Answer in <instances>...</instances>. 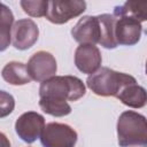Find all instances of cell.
Wrapping results in <instances>:
<instances>
[{
  "label": "cell",
  "instance_id": "6da1fadb",
  "mask_svg": "<svg viewBox=\"0 0 147 147\" xmlns=\"http://www.w3.org/2000/svg\"><path fill=\"white\" fill-rule=\"evenodd\" d=\"M85 94L84 83L75 76H54L41 83L39 87L40 99L64 103L77 101Z\"/></svg>",
  "mask_w": 147,
  "mask_h": 147
},
{
  "label": "cell",
  "instance_id": "7a4b0ae2",
  "mask_svg": "<svg viewBox=\"0 0 147 147\" xmlns=\"http://www.w3.org/2000/svg\"><path fill=\"white\" fill-rule=\"evenodd\" d=\"M117 138L121 147H147V118L127 110L117 121Z\"/></svg>",
  "mask_w": 147,
  "mask_h": 147
},
{
  "label": "cell",
  "instance_id": "3957f363",
  "mask_svg": "<svg viewBox=\"0 0 147 147\" xmlns=\"http://www.w3.org/2000/svg\"><path fill=\"white\" fill-rule=\"evenodd\" d=\"M137 83L136 78L123 72L115 71L107 67L100 68L86 79L87 87L100 96H118L124 87Z\"/></svg>",
  "mask_w": 147,
  "mask_h": 147
},
{
  "label": "cell",
  "instance_id": "277c9868",
  "mask_svg": "<svg viewBox=\"0 0 147 147\" xmlns=\"http://www.w3.org/2000/svg\"><path fill=\"white\" fill-rule=\"evenodd\" d=\"M44 147H74L77 142V132L63 123H48L40 137Z\"/></svg>",
  "mask_w": 147,
  "mask_h": 147
},
{
  "label": "cell",
  "instance_id": "5b68a950",
  "mask_svg": "<svg viewBox=\"0 0 147 147\" xmlns=\"http://www.w3.org/2000/svg\"><path fill=\"white\" fill-rule=\"evenodd\" d=\"M86 9V2L79 0H53L48 2L46 18L54 24H64L79 16Z\"/></svg>",
  "mask_w": 147,
  "mask_h": 147
},
{
  "label": "cell",
  "instance_id": "8992f818",
  "mask_svg": "<svg viewBox=\"0 0 147 147\" xmlns=\"http://www.w3.org/2000/svg\"><path fill=\"white\" fill-rule=\"evenodd\" d=\"M45 126L44 116L36 111H28L16 119L15 131L23 141L32 144L41 137Z\"/></svg>",
  "mask_w": 147,
  "mask_h": 147
},
{
  "label": "cell",
  "instance_id": "52a82bcc",
  "mask_svg": "<svg viewBox=\"0 0 147 147\" xmlns=\"http://www.w3.org/2000/svg\"><path fill=\"white\" fill-rule=\"evenodd\" d=\"M26 68L31 79L36 82H45L54 77L57 70L55 57L45 51L34 53L29 59Z\"/></svg>",
  "mask_w": 147,
  "mask_h": 147
},
{
  "label": "cell",
  "instance_id": "ba28073f",
  "mask_svg": "<svg viewBox=\"0 0 147 147\" xmlns=\"http://www.w3.org/2000/svg\"><path fill=\"white\" fill-rule=\"evenodd\" d=\"M39 29L31 18H22L14 23L11 31V44L16 49L24 51L38 40Z\"/></svg>",
  "mask_w": 147,
  "mask_h": 147
},
{
  "label": "cell",
  "instance_id": "9c48e42d",
  "mask_svg": "<svg viewBox=\"0 0 147 147\" xmlns=\"http://www.w3.org/2000/svg\"><path fill=\"white\" fill-rule=\"evenodd\" d=\"M71 36L80 45H95L100 41V22L98 16H84L71 30Z\"/></svg>",
  "mask_w": 147,
  "mask_h": 147
},
{
  "label": "cell",
  "instance_id": "30bf717a",
  "mask_svg": "<svg viewBox=\"0 0 147 147\" xmlns=\"http://www.w3.org/2000/svg\"><path fill=\"white\" fill-rule=\"evenodd\" d=\"M101 53L94 45H79L75 52V64L79 71L93 75L100 69Z\"/></svg>",
  "mask_w": 147,
  "mask_h": 147
},
{
  "label": "cell",
  "instance_id": "8fae6325",
  "mask_svg": "<svg viewBox=\"0 0 147 147\" xmlns=\"http://www.w3.org/2000/svg\"><path fill=\"white\" fill-rule=\"evenodd\" d=\"M141 32H142V26L140 22L125 16L116 17L115 37L118 45H125V46L136 45L140 40Z\"/></svg>",
  "mask_w": 147,
  "mask_h": 147
},
{
  "label": "cell",
  "instance_id": "7c38bea8",
  "mask_svg": "<svg viewBox=\"0 0 147 147\" xmlns=\"http://www.w3.org/2000/svg\"><path fill=\"white\" fill-rule=\"evenodd\" d=\"M117 99L131 108H142L147 103V91L137 83L130 84L122 90Z\"/></svg>",
  "mask_w": 147,
  "mask_h": 147
},
{
  "label": "cell",
  "instance_id": "4fadbf2b",
  "mask_svg": "<svg viewBox=\"0 0 147 147\" xmlns=\"http://www.w3.org/2000/svg\"><path fill=\"white\" fill-rule=\"evenodd\" d=\"M115 17H130L138 22L147 21V1L141 0H129L122 6H116L114 9Z\"/></svg>",
  "mask_w": 147,
  "mask_h": 147
},
{
  "label": "cell",
  "instance_id": "5bb4252c",
  "mask_svg": "<svg viewBox=\"0 0 147 147\" xmlns=\"http://www.w3.org/2000/svg\"><path fill=\"white\" fill-rule=\"evenodd\" d=\"M1 76L7 83L11 85H25L31 80L26 64L16 61L7 63L2 68Z\"/></svg>",
  "mask_w": 147,
  "mask_h": 147
},
{
  "label": "cell",
  "instance_id": "9a60e30c",
  "mask_svg": "<svg viewBox=\"0 0 147 147\" xmlns=\"http://www.w3.org/2000/svg\"><path fill=\"white\" fill-rule=\"evenodd\" d=\"M100 22V41L99 44L105 48H116L117 41L115 37L116 17L110 14H102L98 16Z\"/></svg>",
  "mask_w": 147,
  "mask_h": 147
},
{
  "label": "cell",
  "instance_id": "2e32d148",
  "mask_svg": "<svg viewBox=\"0 0 147 147\" xmlns=\"http://www.w3.org/2000/svg\"><path fill=\"white\" fill-rule=\"evenodd\" d=\"M1 29H0V51H5L11 39V31H13V22H14V16L11 10L5 5L1 3Z\"/></svg>",
  "mask_w": 147,
  "mask_h": 147
},
{
  "label": "cell",
  "instance_id": "e0dca14e",
  "mask_svg": "<svg viewBox=\"0 0 147 147\" xmlns=\"http://www.w3.org/2000/svg\"><path fill=\"white\" fill-rule=\"evenodd\" d=\"M39 106L46 114L55 116V117L67 116V115H69L71 113V107H70V105L68 102L60 103V102H55V101L40 99L39 100Z\"/></svg>",
  "mask_w": 147,
  "mask_h": 147
},
{
  "label": "cell",
  "instance_id": "ac0fdd59",
  "mask_svg": "<svg viewBox=\"0 0 147 147\" xmlns=\"http://www.w3.org/2000/svg\"><path fill=\"white\" fill-rule=\"evenodd\" d=\"M48 2L49 1H45V0H34V1L22 0L20 5L24 10V13H26L28 15L32 17H42L47 15Z\"/></svg>",
  "mask_w": 147,
  "mask_h": 147
},
{
  "label": "cell",
  "instance_id": "d6986e66",
  "mask_svg": "<svg viewBox=\"0 0 147 147\" xmlns=\"http://www.w3.org/2000/svg\"><path fill=\"white\" fill-rule=\"evenodd\" d=\"M0 98H1V101H0V107H1L0 116L5 117V116H7L8 114H10L13 111L15 102H14V98L10 94L6 93L5 91H1Z\"/></svg>",
  "mask_w": 147,
  "mask_h": 147
},
{
  "label": "cell",
  "instance_id": "ffe728a7",
  "mask_svg": "<svg viewBox=\"0 0 147 147\" xmlns=\"http://www.w3.org/2000/svg\"><path fill=\"white\" fill-rule=\"evenodd\" d=\"M145 71H146V75H147V61H146V68H145Z\"/></svg>",
  "mask_w": 147,
  "mask_h": 147
}]
</instances>
